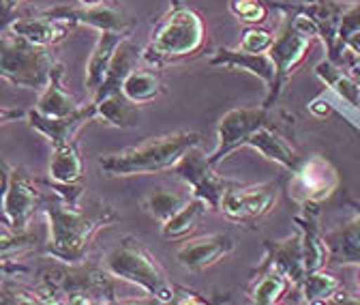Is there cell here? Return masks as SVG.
<instances>
[{
	"instance_id": "cell-1",
	"label": "cell",
	"mask_w": 360,
	"mask_h": 305,
	"mask_svg": "<svg viewBox=\"0 0 360 305\" xmlns=\"http://www.w3.org/2000/svg\"><path fill=\"white\" fill-rule=\"evenodd\" d=\"M296 116L281 108L245 106L223 114L217 125V147L208 153L212 166H219L238 149H253L268 161L292 172L302 155L294 144Z\"/></svg>"
},
{
	"instance_id": "cell-2",
	"label": "cell",
	"mask_w": 360,
	"mask_h": 305,
	"mask_svg": "<svg viewBox=\"0 0 360 305\" xmlns=\"http://www.w3.org/2000/svg\"><path fill=\"white\" fill-rule=\"evenodd\" d=\"M39 213L48 224V243L43 247V256L65 265L86 263L95 235L120 220L116 206L103 200H82L77 204H69L52 189L45 194Z\"/></svg>"
},
{
	"instance_id": "cell-3",
	"label": "cell",
	"mask_w": 360,
	"mask_h": 305,
	"mask_svg": "<svg viewBox=\"0 0 360 305\" xmlns=\"http://www.w3.org/2000/svg\"><path fill=\"white\" fill-rule=\"evenodd\" d=\"M208 48L204 18L183 0H172L167 11L155 22L144 46V63L163 69L202 56Z\"/></svg>"
},
{
	"instance_id": "cell-4",
	"label": "cell",
	"mask_w": 360,
	"mask_h": 305,
	"mask_svg": "<svg viewBox=\"0 0 360 305\" xmlns=\"http://www.w3.org/2000/svg\"><path fill=\"white\" fill-rule=\"evenodd\" d=\"M112 275L101 263L52 265L39 271V290L45 303L69 305H103L118 303L114 297Z\"/></svg>"
},
{
	"instance_id": "cell-5",
	"label": "cell",
	"mask_w": 360,
	"mask_h": 305,
	"mask_svg": "<svg viewBox=\"0 0 360 305\" xmlns=\"http://www.w3.org/2000/svg\"><path fill=\"white\" fill-rule=\"evenodd\" d=\"M200 144V134L195 132H174L159 138H150L138 147L122 149L112 155L99 157V168L105 177H146L174 166L185 157V153Z\"/></svg>"
},
{
	"instance_id": "cell-6",
	"label": "cell",
	"mask_w": 360,
	"mask_h": 305,
	"mask_svg": "<svg viewBox=\"0 0 360 305\" xmlns=\"http://www.w3.org/2000/svg\"><path fill=\"white\" fill-rule=\"evenodd\" d=\"M101 265L112 278L138 286L153 301L174 305L176 284L167 280V273L157 263V258L138 239L127 237L116 247L108 249Z\"/></svg>"
},
{
	"instance_id": "cell-7",
	"label": "cell",
	"mask_w": 360,
	"mask_h": 305,
	"mask_svg": "<svg viewBox=\"0 0 360 305\" xmlns=\"http://www.w3.org/2000/svg\"><path fill=\"white\" fill-rule=\"evenodd\" d=\"M315 39H320V28L307 13L281 11V26L275 35L273 48L268 50L270 58L275 61V67H277V82L273 86V91L266 93V99L262 101V106H268V108L277 106L288 80L302 65Z\"/></svg>"
},
{
	"instance_id": "cell-8",
	"label": "cell",
	"mask_w": 360,
	"mask_h": 305,
	"mask_svg": "<svg viewBox=\"0 0 360 305\" xmlns=\"http://www.w3.org/2000/svg\"><path fill=\"white\" fill-rule=\"evenodd\" d=\"M54 58L50 50L30 43L5 28L0 43V75L5 82L28 91H43L50 82Z\"/></svg>"
},
{
	"instance_id": "cell-9",
	"label": "cell",
	"mask_w": 360,
	"mask_h": 305,
	"mask_svg": "<svg viewBox=\"0 0 360 305\" xmlns=\"http://www.w3.org/2000/svg\"><path fill=\"white\" fill-rule=\"evenodd\" d=\"M3 215L5 224L13 230H28L30 222L45 200L43 187L22 166L3 163Z\"/></svg>"
},
{
	"instance_id": "cell-10",
	"label": "cell",
	"mask_w": 360,
	"mask_h": 305,
	"mask_svg": "<svg viewBox=\"0 0 360 305\" xmlns=\"http://www.w3.org/2000/svg\"><path fill=\"white\" fill-rule=\"evenodd\" d=\"M214 168L217 166L210 163L208 155L198 144L185 153V157L174 166L172 172L178 181H183L189 187L191 196L206 200L210 211H221L223 198L228 196V192L234 189L238 183L219 177V174L214 172Z\"/></svg>"
},
{
	"instance_id": "cell-11",
	"label": "cell",
	"mask_w": 360,
	"mask_h": 305,
	"mask_svg": "<svg viewBox=\"0 0 360 305\" xmlns=\"http://www.w3.org/2000/svg\"><path fill=\"white\" fill-rule=\"evenodd\" d=\"M339 187V174L324 155H309L290 172L288 196L298 206L320 204L328 200Z\"/></svg>"
},
{
	"instance_id": "cell-12",
	"label": "cell",
	"mask_w": 360,
	"mask_h": 305,
	"mask_svg": "<svg viewBox=\"0 0 360 305\" xmlns=\"http://www.w3.org/2000/svg\"><path fill=\"white\" fill-rule=\"evenodd\" d=\"M279 183H259V185H236L228 192L221 202L225 220L232 224H253L266 217L275 208L279 200Z\"/></svg>"
},
{
	"instance_id": "cell-13",
	"label": "cell",
	"mask_w": 360,
	"mask_h": 305,
	"mask_svg": "<svg viewBox=\"0 0 360 305\" xmlns=\"http://www.w3.org/2000/svg\"><path fill=\"white\" fill-rule=\"evenodd\" d=\"M41 15H48L52 20H60L73 26H90L99 32L116 30V32H129L133 30V22L124 15V11L116 5V0L108 5H97V7H84V5H54L48 9H41Z\"/></svg>"
},
{
	"instance_id": "cell-14",
	"label": "cell",
	"mask_w": 360,
	"mask_h": 305,
	"mask_svg": "<svg viewBox=\"0 0 360 305\" xmlns=\"http://www.w3.org/2000/svg\"><path fill=\"white\" fill-rule=\"evenodd\" d=\"M236 243L234 237L228 232H214V235H204L185 241L180 247H176L174 258L176 263L187 269V271H204L221 263L223 258H228L234 251Z\"/></svg>"
},
{
	"instance_id": "cell-15",
	"label": "cell",
	"mask_w": 360,
	"mask_h": 305,
	"mask_svg": "<svg viewBox=\"0 0 360 305\" xmlns=\"http://www.w3.org/2000/svg\"><path fill=\"white\" fill-rule=\"evenodd\" d=\"M26 123H28L30 129H34L37 134H41L45 140H48L52 144V149H54V147H63L67 142H73L77 132L82 127H86L88 123H97V110H95L93 101H88L77 112H73L69 116L50 118V116L39 114L32 108L26 114Z\"/></svg>"
},
{
	"instance_id": "cell-16",
	"label": "cell",
	"mask_w": 360,
	"mask_h": 305,
	"mask_svg": "<svg viewBox=\"0 0 360 305\" xmlns=\"http://www.w3.org/2000/svg\"><path fill=\"white\" fill-rule=\"evenodd\" d=\"M264 249H266V256L262 265H270L283 271L294 286L290 294H298L307 278V263H304V247H302L300 230H296L294 235L281 241H264Z\"/></svg>"
},
{
	"instance_id": "cell-17",
	"label": "cell",
	"mask_w": 360,
	"mask_h": 305,
	"mask_svg": "<svg viewBox=\"0 0 360 305\" xmlns=\"http://www.w3.org/2000/svg\"><path fill=\"white\" fill-rule=\"evenodd\" d=\"M206 65L210 67H221V69H236V71H247L255 77H259L266 86V93L273 91L277 82V67L270 54H253L243 48H219L214 50L208 58Z\"/></svg>"
},
{
	"instance_id": "cell-18",
	"label": "cell",
	"mask_w": 360,
	"mask_h": 305,
	"mask_svg": "<svg viewBox=\"0 0 360 305\" xmlns=\"http://www.w3.org/2000/svg\"><path fill=\"white\" fill-rule=\"evenodd\" d=\"M5 28L30 43H37V46L52 48V46L63 43L73 32L75 26L60 22V20H52L48 15H41L37 11L34 15H22V18L11 20Z\"/></svg>"
},
{
	"instance_id": "cell-19",
	"label": "cell",
	"mask_w": 360,
	"mask_h": 305,
	"mask_svg": "<svg viewBox=\"0 0 360 305\" xmlns=\"http://www.w3.org/2000/svg\"><path fill=\"white\" fill-rule=\"evenodd\" d=\"M124 37H129V32H116V30L99 32L95 48H93V52H90V56L86 61L84 84H86L88 99H93L101 91V86H103V82L108 77V71H110V65H112V58H114L120 41Z\"/></svg>"
},
{
	"instance_id": "cell-20",
	"label": "cell",
	"mask_w": 360,
	"mask_h": 305,
	"mask_svg": "<svg viewBox=\"0 0 360 305\" xmlns=\"http://www.w3.org/2000/svg\"><path fill=\"white\" fill-rule=\"evenodd\" d=\"M292 290L294 286L283 271L270 265H259L249 280L247 299L257 305H275L283 303Z\"/></svg>"
},
{
	"instance_id": "cell-21",
	"label": "cell",
	"mask_w": 360,
	"mask_h": 305,
	"mask_svg": "<svg viewBox=\"0 0 360 305\" xmlns=\"http://www.w3.org/2000/svg\"><path fill=\"white\" fill-rule=\"evenodd\" d=\"M95 104L97 123L118 127V129H135L140 125V106L133 104L122 91L101 93L95 99H88Z\"/></svg>"
},
{
	"instance_id": "cell-22",
	"label": "cell",
	"mask_w": 360,
	"mask_h": 305,
	"mask_svg": "<svg viewBox=\"0 0 360 305\" xmlns=\"http://www.w3.org/2000/svg\"><path fill=\"white\" fill-rule=\"evenodd\" d=\"M63 77H65V65L63 63H54L52 75L48 86L39 93V99L34 104V110L43 116H50V118H63L69 116L73 112H77L82 106L65 91L63 86Z\"/></svg>"
},
{
	"instance_id": "cell-23",
	"label": "cell",
	"mask_w": 360,
	"mask_h": 305,
	"mask_svg": "<svg viewBox=\"0 0 360 305\" xmlns=\"http://www.w3.org/2000/svg\"><path fill=\"white\" fill-rule=\"evenodd\" d=\"M48 177H50V187H69L82 183L84 159L79 155V147L75 140L52 149Z\"/></svg>"
},
{
	"instance_id": "cell-24",
	"label": "cell",
	"mask_w": 360,
	"mask_h": 305,
	"mask_svg": "<svg viewBox=\"0 0 360 305\" xmlns=\"http://www.w3.org/2000/svg\"><path fill=\"white\" fill-rule=\"evenodd\" d=\"M324 241L328 247L330 263H337V265L360 263V206L352 222H347L339 230L324 235Z\"/></svg>"
},
{
	"instance_id": "cell-25",
	"label": "cell",
	"mask_w": 360,
	"mask_h": 305,
	"mask_svg": "<svg viewBox=\"0 0 360 305\" xmlns=\"http://www.w3.org/2000/svg\"><path fill=\"white\" fill-rule=\"evenodd\" d=\"M122 93L138 106H144L165 93V84L159 75V69H140L135 67L122 82Z\"/></svg>"
},
{
	"instance_id": "cell-26",
	"label": "cell",
	"mask_w": 360,
	"mask_h": 305,
	"mask_svg": "<svg viewBox=\"0 0 360 305\" xmlns=\"http://www.w3.org/2000/svg\"><path fill=\"white\" fill-rule=\"evenodd\" d=\"M206 200L191 196V200L180 208L178 213H174L165 224H161V237L167 241H178L185 239L189 232H193L200 224V220L206 215Z\"/></svg>"
},
{
	"instance_id": "cell-27",
	"label": "cell",
	"mask_w": 360,
	"mask_h": 305,
	"mask_svg": "<svg viewBox=\"0 0 360 305\" xmlns=\"http://www.w3.org/2000/svg\"><path fill=\"white\" fill-rule=\"evenodd\" d=\"M341 290V280L335 278L333 273L318 269V271H311L307 273L296 301L298 303H324V301H333V297Z\"/></svg>"
},
{
	"instance_id": "cell-28",
	"label": "cell",
	"mask_w": 360,
	"mask_h": 305,
	"mask_svg": "<svg viewBox=\"0 0 360 305\" xmlns=\"http://www.w3.org/2000/svg\"><path fill=\"white\" fill-rule=\"evenodd\" d=\"M191 200V196H185V194H178V192H172L167 187H155L146 194V198L142 200V206L144 211L155 217L157 222L165 224L174 213H178L183 208L187 202Z\"/></svg>"
},
{
	"instance_id": "cell-29",
	"label": "cell",
	"mask_w": 360,
	"mask_h": 305,
	"mask_svg": "<svg viewBox=\"0 0 360 305\" xmlns=\"http://www.w3.org/2000/svg\"><path fill=\"white\" fill-rule=\"evenodd\" d=\"M39 235L34 230H13L11 226H3V237H0V254L5 263H20V260L37 247Z\"/></svg>"
},
{
	"instance_id": "cell-30",
	"label": "cell",
	"mask_w": 360,
	"mask_h": 305,
	"mask_svg": "<svg viewBox=\"0 0 360 305\" xmlns=\"http://www.w3.org/2000/svg\"><path fill=\"white\" fill-rule=\"evenodd\" d=\"M0 303L5 305H22V303H45L39 286L37 288H28L20 282H13L11 275H5L3 282H0Z\"/></svg>"
},
{
	"instance_id": "cell-31",
	"label": "cell",
	"mask_w": 360,
	"mask_h": 305,
	"mask_svg": "<svg viewBox=\"0 0 360 305\" xmlns=\"http://www.w3.org/2000/svg\"><path fill=\"white\" fill-rule=\"evenodd\" d=\"M230 13L240 20L243 24L249 26H259L262 22H266L270 7L266 0H232L230 3Z\"/></svg>"
},
{
	"instance_id": "cell-32",
	"label": "cell",
	"mask_w": 360,
	"mask_h": 305,
	"mask_svg": "<svg viewBox=\"0 0 360 305\" xmlns=\"http://www.w3.org/2000/svg\"><path fill=\"white\" fill-rule=\"evenodd\" d=\"M273 43H275V35L270 30H266L262 26H249L243 32L240 48L247 52H253V54H266L270 48H273Z\"/></svg>"
},
{
	"instance_id": "cell-33",
	"label": "cell",
	"mask_w": 360,
	"mask_h": 305,
	"mask_svg": "<svg viewBox=\"0 0 360 305\" xmlns=\"http://www.w3.org/2000/svg\"><path fill=\"white\" fill-rule=\"evenodd\" d=\"M360 30V0H356V3H347L343 15H341V24H339V41L343 46V41L352 35Z\"/></svg>"
},
{
	"instance_id": "cell-34",
	"label": "cell",
	"mask_w": 360,
	"mask_h": 305,
	"mask_svg": "<svg viewBox=\"0 0 360 305\" xmlns=\"http://www.w3.org/2000/svg\"><path fill=\"white\" fill-rule=\"evenodd\" d=\"M187 303H191V305H204V303H208V299H206V297H200L198 292H193V290H189V288L176 286L174 305H187Z\"/></svg>"
},
{
	"instance_id": "cell-35",
	"label": "cell",
	"mask_w": 360,
	"mask_h": 305,
	"mask_svg": "<svg viewBox=\"0 0 360 305\" xmlns=\"http://www.w3.org/2000/svg\"><path fill=\"white\" fill-rule=\"evenodd\" d=\"M26 114H28V110H9V108H3V123H9L11 118H24L26 120Z\"/></svg>"
},
{
	"instance_id": "cell-36",
	"label": "cell",
	"mask_w": 360,
	"mask_h": 305,
	"mask_svg": "<svg viewBox=\"0 0 360 305\" xmlns=\"http://www.w3.org/2000/svg\"><path fill=\"white\" fill-rule=\"evenodd\" d=\"M112 0H77V5H84V7H97V5H108Z\"/></svg>"
},
{
	"instance_id": "cell-37",
	"label": "cell",
	"mask_w": 360,
	"mask_h": 305,
	"mask_svg": "<svg viewBox=\"0 0 360 305\" xmlns=\"http://www.w3.org/2000/svg\"><path fill=\"white\" fill-rule=\"evenodd\" d=\"M20 3H24V0H3V7H5V13H11Z\"/></svg>"
},
{
	"instance_id": "cell-38",
	"label": "cell",
	"mask_w": 360,
	"mask_h": 305,
	"mask_svg": "<svg viewBox=\"0 0 360 305\" xmlns=\"http://www.w3.org/2000/svg\"><path fill=\"white\" fill-rule=\"evenodd\" d=\"M358 284H360V273H358Z\"/></svg>"
}]
</instances>
